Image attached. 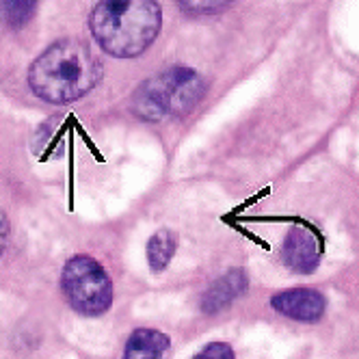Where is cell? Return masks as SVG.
Returning <instances> with one entry per match:
<instances>
[{"mask_svg": "<svg viewBox=\"0 0 359 359\" xmlns=\"http://www.w3.org/2000/svg\"><path fill=\"white\" fill-rule=\"evenodd\" d=\"M100 76V61L85 41L59 39L33 61L29 87L50 104H69L93 91Z\"/></svg>", "mask_w": 359, "mask_h": 359, "instance_id": "1", "label": "cell"}, {"mask_svg": "<svg viewBox=\"0 0 359 359\" xmlns=\"http://www.w3.org/2000/svg\"><path fill=\"white\" fill-rule=\"evenodd\" d=\"M163 11L158 0H100L89 18L95 43L117 59H135L158 37Z\"/></svg>", "mask_w": 359, "mask_h": 359, "instance_id": "2", "label": "cell"}, {"mask_svg": "<svg viewBox=\"0 0 359 359\" xmlns=\"http://www.w3.org/2000/svg\"><path fill=\"white\" fill-rule=\"evenodd\" d=\"M206 93L201 76L191 67H171L151 76L133 93L130 111L143 121H163L187 115Z\"/></svg>", "mask_w": 359, "mask_h": 359, "instance_id": "3", "label": "cell"}, {"mask_svg": "<svg viewBox=\"0 0 359 359\" xmlns=\"http://www.w3.org/2000/svg\"><path fill=\"white\" fill-rule=\"evenodd\" d=\"M61 290L72 310L83 316H102L113 305V281L91 255H74L65 262Z\"/></svg>", "mask_w": 359, "mask_h": 359, "instance_id": "4", "label": "cell"}, {"mask_svg": "<svg viewBox=\"0 0 359 359\" xmlns=\"http://www.w3.org/2000/svg\"><path fill=\"white\" fill-rule=\"evenodd\" d=\"M320 255H323V245L314 227L305 223L290 227V232L284 238V245H281V258H284L286 266L292 273L299 275L314 273L320 264Z\"/></svg>", "mask_w": 359, "mask_h": 359, "instance_id": "5", "label": "cell"}, {"mask_svg": "<svg viewBox=\"0 0 359 359\" xmlns=\"http://www.w3.org/2000/svg\"><path fill=\"white\" fill-rule=\"evenodd\" d=\"M271 307L297 323H318L327 312V299L312 288H290L271 297Z\"/></svg>", "mask_w": 359, "mask_h": 359, "instance_id": "6", "label": "cell"}, {"mask_svg": "<svg viewBox=\"0 0 359 359\" xmlns=\"http://www.w3.org/2000/svg\"><path fill=\"white\" fill-rule=\"evenodd\" d=\"M249 288V279L245 275V271L234 269L227 271L225 275H221L217 281L208 286V290L201 297V312L203 314H219L225 307L232 305L238 297L245 294V290Z\"/></svg>", "mask_w": 359, "mask_h": 359, "instance_id": "7", "label": "cell"}, {"mask_svg": "<svg viewBox=\"0 0 359 359\" xmlns=\"http://www.w3.org/2000/svg\"><path fill=\"white\" fill-rule=\"evenodd\" d=\"M171 340L158 329H135L126 340L121 359H165Z\"/></svg>", "mask_w": 359, "mask_h": 359, "instance_id": "8", "label": "cell"}, {"mask_svg": "<svg viewBox=\"0 0 359 359\" xmlns=\"http://www.w3.org/2000/svg\"><path fill=\"white\" fill-rule=\"evenodd\" d=\"M175 247H177V243H175V238L169 229H158V232L147 241V264H149V269L154 273L167 271L169 262L175 255Z\"/></svg>", "mask_w": 359, "mask_h": 359, "instance_id": "9", "label": "cell"}, {"mask_svg": "<svg viewBox=\"0 0 359 359\" xmlns=\"http://www.w3.org/2000/svg\"><path fill=\"white\" fill-rule=\"evenodd\" d=\"M39 0H0V11L11 29H22L35 15Z\"/></svg>", "mask_w": 359, "mask_h": 359, "instance_id": "10", "label": "cell"}, {"mask_svg": "<svg viewBox=\"0 0 359 359\" xmlns=\"http://www.w3.org/2000/svg\"><path fill=\"white\" fill-rule=\"evenodd\" d=\"M177 7L191 15H212L227 9L234 0H175Z\"/></svg>", "mask_w": 359, "mask_h": 359, "instance_id": "11", "label": "cell"}, {"mask_svg": "<svg viewBox=\"0 0 359 359\" xmlns=\"http://www.w3.org/2000/svg\"><path fill=\"white\" fill-rule=\"evenodd\" d=\"M193 359H236V353L227 342H210V344L203 346Z\"/></svg>", "mask_w": 359, "mask_h": 359, "instance_id": "12", "label": "cell"}, {"mask_svg": "<svg viewBox=\"0 0 359 359\" xmlns=\"http://www.w3.org/2000/svg\"><path fill=\"white\" fill-rule=\"evenodd\" d=\"M9 234H11L9 219H7V215L3 210H0V255L5 253V249L9 245Z\"/></svg>", "mask_w": 359, "mask_h": 359, "instance_id": "13", "label": "cell"}]
</instances>
